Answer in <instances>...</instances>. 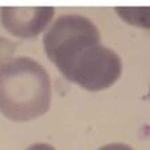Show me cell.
<instances>
[{"instance_id":"obj_7","label":"cell","mask_w":150,"mask_h":150,"mask_svg":"<svg viewBox=\"0 0 150 150\" xmlns=\"http://www.w3.org/2000/svg\"><path fill=\"white\" fill-rule=\"evenodd\" d=\"M26 150H56V149L49 143H34L32 146H29Z\"/></svg>"},{"instance_id":"obj_5","label":"cell","mask_w":150,"mask_h":150,"mask_svg":"<svg viewBox=\"0 0 150 150\" xmlns=\"http://www.w3.org/2000/svg\"><path fill=\"white\" fill-rule=\"evenodd\" d=\"M115 11L127 23L150 29V7H116Z\"/></svg>"},{"instance_id":"obj_4","label":"cell","mask_w":150,"mask_h":150,"mask_svg":"<svg viewBox=\"0 0 150 150\" xmlns=\"http://www.w3.org/2000/svg\"><path fill=\"white\" fill-rule=\"evenodd\" d=\"M55 15L53 7H3L0 21L12 36L32 38L38 36Z\"/></svg>"},{"instance_id":"obj_6","label":"cell","mask_w":150,"mask_h":150,"mask_svg":"<svg viewBox=\"0 0 150 150\" xmlns=\"http://www.w3.org/2000/svg\"><path fill=\"white\" fill-rule=\"evenodd\" d=\"M98 150H134L131 146L126 145V143H108L104 145L103 147H100Z\"/></svg>"},{"instance_id":"obj_1","label":"cell","mask_w":150,"mask_h":150,"mask_svg":"<svg viewBox=\"0 0 150 150\" xmlns=\"http://www.w3.org/2000/svg\"><path fill=\"white\" fill-rule=\"evenodd\" d=\"M51 78L37 60L19 56L0 64V112L10 120L29 122L49 109Z\"/></svg>"},{"instance_id":"obj_3","label":"cell","mask_w":150,"mask_h":150,"mask_svg":"<svg viewBox=\"0 0 150 150\" xmlns=\"http://www.w3.org/2000/svg\"><path fill=\"white\" fill-rule=\"evenodd\" d=\"M100 42L97 26L89 18L76 14L59 16L44 36L45 53L59 70L83 48Z\"/></svg>"},{"instance_id":"obj_2","label":"cell","mask_w":150,"mask_h":150,"mask_svg":"<svg viewBox=\"0 0 150 150\" xmlns=\"http://www.w3.org/2000/svg\"><path fill=\"white\" fill-rule=\"evenodd\" d=\"M66 79L90 91L112 86L122 74V60L115 51L91 44L59 70Z\"/></svg>"}]
</instances>
